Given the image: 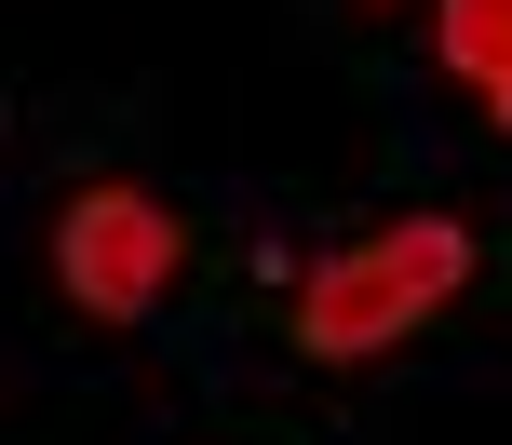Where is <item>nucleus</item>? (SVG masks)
I'll list each match as a JSON object with an SVG mask.
<instances>
[{
  "label": "nucleus",
  "instance_id": "obj_1",
  "mask_svg": "<svg viewBox=\"0 0 512 445\" xmlns=\"http://www.w3.org/2000/svg\"><path fill=\"white\" fill-rule=\"evenodd\" d=\"M459 284H472V230H459V216H405V230H378L364 257L310 270V351L364 365V351H391L418 311H445Z\"/></svg>",
  "mask_w": 512,
  "mask_h": 445
},
{
  "label": "nucleus",
  "instance_id": "obj_2",
  "mask_svg": "<svg viewBox=\"0 0 512 445\" xmlns=\"http://www.w3.org/2000/svg\"><path fill=\"white\" fill-rule=\"evenodd\" d=\"M54 270H68V297L81 311H149L162 297V270H176V216L149 203V189H81L68 216H54Z\"/></svg>",
  "mask_w": 512,
  "mask_h": 445
},
{
  "label": "nucleus",
  "instance_id": "obj_3",
  "mask_svg": "<svg viewBox=\"0 0 512 445\" xmlns=\"http://www.w3.org/2000/svg\"><path fill=\"white\" fill-rule=\"evenodd\" d=\"M445 68L486 81V108L512 122V0H445Z\"/></svg>",
  "mask_w": 512,
  "mask_h": 445
}]
</instances>
